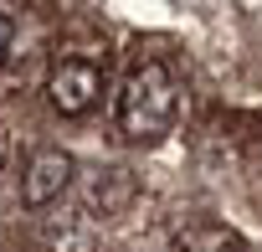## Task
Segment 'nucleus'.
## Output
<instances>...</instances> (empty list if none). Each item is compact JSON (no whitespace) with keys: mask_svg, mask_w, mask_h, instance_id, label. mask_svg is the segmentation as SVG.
Wrapping results in <instances>:
<instances>
[{"mask_svg":"<svg viewBox=\"0 0 262 252\" xmlns=\"http://www.w3.org/2000/svg\"><path fill=\"white\" fill-rule=\"evenodd\" d=\"M11 47H16V16L0 11V67L11 62Z\"/></svg>","mask_w":262,"mask_h":252,"instance_id":"nucleus-5","label":"nucleus"},{"mask_svg":"<svg viewBox=\"0 0 262 252\" xmlns=\"http://www.w3.org/2000/svg\"><path fill=\"white\" fill-rule=\"evenodd\" d=\"M185 252H247V247H242V237L226 232V226H195V232L185 237Z\"/></svg>","mask_w":262,"mask_h":252,"instance_id":"nucleus-4","label":"nucleus"},{"mask_svg":"<svg viewBox=\"0 0 262 252\" xmlns=\"http://www.w3.org/2000/svg\"><path fill=\"white\" fill-rule=\"evenodd\" d=\"M72 155L67 150H36L21 170V201L26 206H52L67 185H72Z\"/></svg>","mask_w":262,"mask_h":252,"instance_id":"nucleus-3","label":"nucleus"},{"mask_svg":"<svg viewBox=\"0 0 262 252\" xmlns=\"http://www.w3.org/2000/svg\"><path fill=\"white\" fill-rule=\"evenodd\" d=\"M98 93H103V67H98V62H82V57L57 62L52 77H47V98H52V108L67 113V118L88 113V108L98 103Z\"/></svg>","mask_w":262,"mask_h":252,"instance_id":"nucleus-2","label":"nucleus"},{"mask_svg":"<svg viewBox=\"0 0 262 252\" xmlns=\"http://www.w3.org/2000/svg\"><path fill=\"white\" fill-rule=\"evenodd\" d=\"M118 134L128 144H165L180 118V82L165 57H139L118 88Z\"/></svg>","mask_w":262,"mask_h":252,"instance_id":"nucleus-1","label":"nucleus"}]
</instances>
